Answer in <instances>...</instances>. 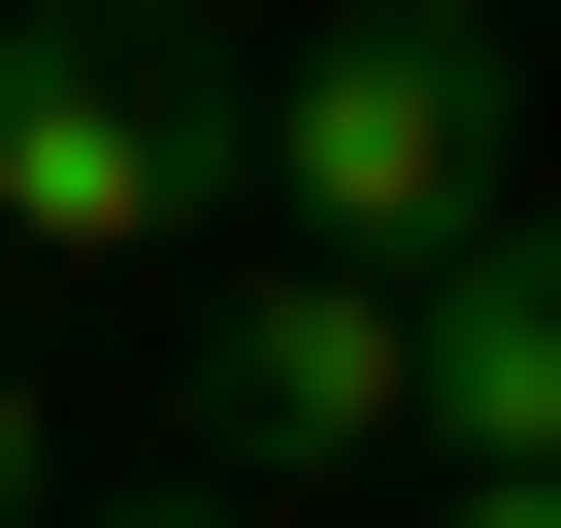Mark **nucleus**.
<instances>
[{
  "mask_svg": "<svg viewBox=\"0 0 561 528\" xmlns=\"http://www.w3.org/2000/svg\"><path fill=\"white\" fill-rule=\"evenodd\" d=\"M264 198V67L198 0H0V264H198Z\"/></svg>",
  "mask_w": 561,
  "mask_h": 528,
  "instance_id": "obj_1",
  "label": "nucleus"
},
{
  "mask_svg": "<svg viewBox=\"0 0 561 528\" xmlns=\"http://www.w3.org/2000/svg\"><path fill=\"white\" fill-rule=\"evenodd\" d=\"M397 429L462 462V528H561V198H462L430 231V397Z\"/></svg>",
  "mask_w": 561,
  "mask_h": 528,
  "instance_id": "obj_4",
  "label": "nucleus"
},
{
  "mask_svg": "<svg viewBox=\"0 0 561 528\" xmlns=\"http://www.w3.org/2000/svg\"><path fill=\"white\" fill-rule=\"evenodd\" d=\"M495 133H528V34H495V0H331V34L264 67V198L364 231V264H430L495 198Z\"/></svg>",
  "mask_w": 561,
  "mask_h": 528,
  "instance_id": "obj_3",
  "label": "nucleus"
},
{
  "mask_svg": "<svg viewBox=\"0 0 561 528\" xmlns=\"http://www.w3.org/2000/svg\"><path fill=\"white\" fill-rule=\"evenodd\" d=\"M34 495H67V429H34V364H0V528H34Z\"/></svg>",
  "mask_w": 561,
  "mask_h": 528,
  "instance_id": "obj_5",
  "label": "nucleus"
},
{
  "mask_svg": "<svg viewBox=\"0 0 561 528\" xmlns=\"http://www.w3.org/2000/svg\"><path fill=\"white\" fill-rule=\"evenodd\" d=\"M397 397H430V264H364V231H264L231 298L165 331V429H133V495H364V462H397Z\"/></svg>",
  "mask_w": 561,
  "mask_h": 528,
  "instance_id": "obj_2",
  "label": "nucleus"
}]
</instances>
